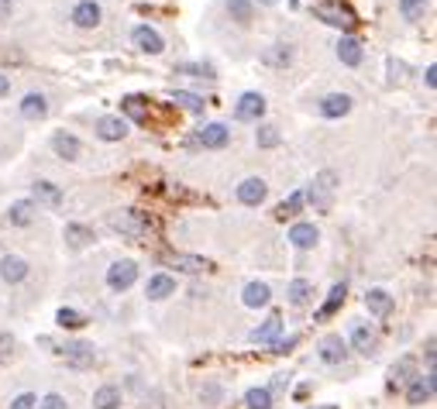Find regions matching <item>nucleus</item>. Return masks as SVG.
Instances as JSON below:
<instances>
[{"instance_id":"1","label":"nucleus","mask_w":437,"mask_h":409,"mask_svg":"<svg viewBox=\"0 0 437 409\" xmlns=\"http://www.w3.org/2000/svg\"><path fill=\"white\" fill-rule=\"evenodd\" d=\"M434 389H437L434 371H427V375H413V378H410V385H406V403H410V406H423V403H431V399H434Z\"/></svg>"},{"instance_id":"2","label":"nucleus","mask_w":437,"mask_h":409,"mask_svg":"<svg viewBox=\"0 0 437 409\" xmlns=\"http://www.w3.org/2000/svg\"><path fill=\"white\" fill-rule=\"evenodd\" d=\"M314 18H320L324 24H334V28H355V14L338 4V0H331V4H317L314 7Z\"/></svg>"},{"instance_id":"3","label":"nucleus","mask_w":437,"mask_h":409,"mask_svg":"<svg viewBox=\"0 0 437 409\" xmlns=\"http://www.w3.org/2000/svg\"><path fill=\"white\" fill-rule=\"evenodd\" d=\"M135 279H138V265H135V262H114V265L107 269V286L114 292L131 289Z\"/></svg>"},{"instance_id":"4","label":"nucleus","mask_w":437,"mask_h":409,"mask_svg":"<svg viewBox=\"0 0 437 409\" xmlns=\"http://www.w3.org/2000/svg\"><path fill=\"white\" fill-rule=\"evenodd\" d=\"M110 227L118 234H128V237H141V234L148 231V220H145V214H138V210H124V214L110 217Z\"/></svg>"},{"instance_id":"5","label":"nucleus","mask_w":437,"mask_h":409,"mask_svg":"<svg viewBox=\"0 0 437 409\" xmlns=\"http://www.w3.org/2000/svg\"><path fill=\"white\" fill-rule=\"evenodd\" d=\"M193 141L203 145V148H224V145L231 141V131H227L224 124H203L197 135H193Z\"/></svg>"},{"instance_id":"6","label":"nucleus","mask_w":437,"mask_h":409,"mask_svg":"<svg viewBox=\"0 0 437 409\" xmlns=\"http://www.w3.org/2000/svg\"><path fill=\"white\" fill-rule=\"evenodd\" d=\"M131 38H135V45H138L141 52H148V56H159L162 48H165L162 35L155 31V28H148V24H138V28L131 31Z\"/></svg>"},{"instance_id":"7","label":"nucleus","mask_w":437,"mask_h":409,"mask_svg":"<svg viewBox=\"0 0 437 409\" xmlns=\"http://www.w3.org/2000/svg\"><path fill=\"white\" fill-rule=\"evenodd\" d=\"M344 358H348V348H344L341 333H327V337L320 341V361H324V365H341Z\"/></svg>"},{"instance_id":"8","label":"nucleus","mask_w":437,"mask_h":409,"mask_svg":"<svg viewBox=\"0 0 437 409\" xmlns=\"http://www.w3.org/2000/svg\"><path fill=\"white\" fill-rule=\"evenodd\" d=\"M334 182H338L334 172H320L317 179H314V186H310V203H314V207H327V203H331V193H334Z\"/></svg>"},{"instance_id":"9","label":"nucleus","mask_w":437,"mask_h":409,"mask_svg":"<svg viewBox=\"0 0 437 409\" xmlns=\"http://www.w3.org/2000/svg\"><path fill=\"white\" fill-rule=\"evenodd\" d=\"M93 344L90 341H73V344H66V361L73 365V368H90L93 365Z\"/></svg>"},{"instance_id":"10","label":"nucleus","mask_w":437,"mask_h":409,"mask_svg":"<svg viewBox=\"0 0 437 409\" xmlns=\"http://www.w3.org/2000/svg\"><path fill=\"white\" fill-rule=\"evenodd\" d=\"M262 114H265L262 93H245V97L238 100V107H235V117H238V120H259Z\"/></svg>"},{"instance_id":"11","label":"nucleus","mask_w":437,"mask_h":409,"mask_svg":"<svg viewBox=\"0 0 437 409\" xmlns=\"http://www.w3.org/2000/svg\"><path fill=\"white\" fill-rule=\"evenodd\" d=\"M265 193H269V190H265L262 179H245V182L238 186V200L245 203V207H259L262 200H265Z\"/></svg>"},{"instance_id":"12","label":"nucleus","mask_w":437,"mask_h":409,"mask_svg":"<svg viewBox=\"0 0 437 409\" xmlns=\"http://www.w3.org/2000/svg\"><path fill=\"white\" fill-rule=\"evenodd\" d=\"M289 241L297 244L299 252H307V248H314L320 241V231L314 224H293V227H289Z\"/></svg>"},{"instance_id":"13","label":"nucleus","mask_w":437,"mask_h":409,"mask_svg":"<svg viewBox=\"0 0 437 409\" xmlns=\"http://www.w3.org/2000/svg\"><path fill=\"white\" fill-rule=\"evenodd\" d=\"M351 110V97L348 93H327L320 100V114L324 117H344Z\"/></svg>"},{"instance_id":"14","label":"nucleus","mask_w":437,"mask_h":409,"mask_svg":"<svg viewBox=\"0 0 437 409\" xmlns=\"http://www.w3.org/2000/svg\"><path fill=\"white\" fill-rule=\"evenodd\" d=\"M348 337H351L355 351H361V354H372V351H376V333L369 331L365 323H358V320L348 327Z\"/></svg>"},{"instance_id":"15","label":"nucleus","mask_w":437,"mask_h":409,"mask_svg":"<svg viewBox=\"0 0 437 409\" xmlns=\"http://www.w3.org/2000/svg\"><path fill=\"white\" fill-rule=\"evenodd\" d=\"M97 135L103 138V141H120V138L128 135V120H120V117H100Z\"/></svg>"},{"instance_id":"16","label":"nucleus","mask_w":437,"mask_h":409,"mask_svg":"<svg viewBox=\"0 0 437 409\" xmlns=\"http://www.w3.org/2000/svg\"><path fill=\"white\" fill-rule=\"evenodd\" d=\"M145 292H148V299H165V296H173V292H176V279H173V275H165V272L152 275V279H148V286H145Z\"/></svg>"},{"instance_id":"17","label":"nucleus","mask_w":437,"mask_h":409,"mask_svg":"<svg viewBox=\"0 0 437 409\" xmlns=\"http://www.w3.org/2000/svg\"><path fill=\"white\" fill-rule=\"evenodd\" d=\"M24 275H28V262H24V258L7 254V258L0 262V279H4V282H21Z\"/></svg>"},{"instance_id":"18","label":"nucleus","mask_w":437,"mask_h":409,"mask_svg":"<svg viewBox=\"0 0 437 409\" xmlns=\"http://www.w3.org/2000/svg\"><path fill=\"white\" fill-rule=\"evenodd\" d=\"M365 306H369L372 316H386V313L393 310V296L386 289H369L365 292Z\"/></svg>"},{"instance_id":"19","label":"nucleus","mask_w":437,"mask_h":409,"mask_svg":"<svg viewBox=\"0 0 437 409\" xmlns=\"http://www.w3.org/2000/svg\"><path fill=\"white\" fill-rule=\"evenodd\" d=\"M48 114V103L41 93H28V97L21 100V117L24 120H41V117Z\"/></svg>"},{"instance_id":"20","label":"nucleus","mask_w":437,"mask_h":409,"mask_svg":"<svg viewBox=\"0 0 437 409\" xmlns=\"http://www.w3.org/2000/svg\"><path fill=\"white\" fill-rule=\"evenodd\" d=\"M31 220H35V203H31V200H18V203H11V210H7V224L24 227V224H31Z\"/></svg>"},{"instance_id":"21","label":"nucleus","mask_w":437,"mask_h":409,"mask_svg":"<svg viewBox=\"0 0 437 409\" xmlns=\"http://www.w3.org/2000/svg\"><path fill=\"white\" fill-rule=\"evenodd\" d=\"M52 148H56V155L66 158V162L80 158V141H76L73 135H66V131H59V135L52 138Z\"/></svg>"},{"instance_id":"22","label":"nucleus","mask_w":437,"mask_h":409,"mask_svg":"<svg viewBox=\"0 0 437 409\" xmlns=\"http://www.w3.org/2000/svg\"><path fill=\"white\" fill-rule=\"evenodd\" d=\"M73 21H76L80 28H97L100 24V7L93 4V0H83V4H76V11H73Z\"/></svg>"},{"instance_id":"23","label":"nucleus","mask_w":437,"mask_h":409,"mask_svg":"<svg viewBox=\"0 0 437 409\" xmlns=\"http://www.w3.org/2000/svg\"><path fill=\"white\" fill-rule=\"evenodd\" d=\"M413 368H417V361L406 354V358H399L396 365H393V371H389V385L396 389V385H406L410 378H413Z\"/></svg>"},{"instance_id":"24","label":"nucleus","mask_w":437,"mask_h":409,"mask_svg":"<svg viewBox=\"0 0 437 409\" xmlns=\"http://www.w3.org/2000/svg\"><path fill=\"white\" fill-rule=\"evenodd\" d=\"M269 296H272V292H269V286H265V282H248L241 299H245V306L259 310V306H265V303H269Z\"/></svg>"},{"instance_id":"25","label":"nucleus","mask_w":437,"mask_h":409,"mask_svg":"<svg viewBox=\"0 0 437 409\" xmlns=\"http://www.w3.org/2000/svg\"><path fill=\"white\" fill-rule=\"evenodd\" d=\"M173 269H179V272H190V275H197V272H203L207 269V262L203 258H197V254H169L165 258Z\"/></svg>"},{"instance_id":"26","label":"nucleus","mask_w":437,"mask_h":409,"mask_svg":"<svg viewBox=\"0 0 437 409\" xmlns=\"http://www.w3.org/2000/svg\"><path fill=\"white\" fill-rule=\"evenodd\" d=\"M120 406V389L118 385H100L93 392V409H118Z\"/></svg>"},{"instance_id":"27","label":"nucleus","mask_w":437,"mask_h":409,"mask_svg":"<svg viewBox=\"0 0 437 409\" xmlns=\"http://www.w3.org/2000/svg\"><path fill=\"white\" fill-rule=\"evenodd\" d=\"M279 333H282V320H279V316H269L259 331L252 333V341H255V344H272Z\"/></svg>"},{"instance_id":"28","label":"nucleus","mask_w":437,"mask_h":409,"mask_svg":"<svg viewBox=\"0 0 437 409\" xmlns=\"http://www.w3.org/2000/svg\"><path fill=\"white\" fill-rule=\"evenodd\" d=\"M286 296H289V303H293V306H307V303H310V296H314V286H310L307 279H293Z\"/></svg>"},{"instance_id":"29","label":"nucleus","mask_w":437,"mask_h":409,"mask_svg":"<svg viewBox=\"0 0 437 409\" xmlns=\"http://www.w3.org/2000/svg\"><path fill=\"white\" fill-rule=\"evenodd\" d=\"M35 200L45 203V207H59L62 193H59V186H56V182H45V179H41V182H35Z\"/></svg>"},{"instance_id":"30","label":"nucleus","mask_w":437,"mask_h":409,"mask_svg":"<svg viewBox=\"0 0 437 409\" xmlns=\"http://www.w3.org/2000/svg\"><path fill=\"white\" fill-rule=\"evenodd\" d=\"M338 58L344 62V66H358V62H361V45H358V38H341L338 41Z\"/></svg>"},{"instance_id":"31","label":"nucleus","mask_w":437,"mask_h":409,"mask_svg":"<svg viewBox=\"0 0 437 409\" xmlns=\"http://www.w3.org/2000/svg\"><path fill=\"white\" fill-rule=\"evenodd\" d=\"M66 241H69V248H86L93 241V231L83 224H66Z\"/></svg>"},{"instance_id":"32","label":"nucleus","mask_w":437,"mask_h":409,"mask_svg":"<svg viewBox=\"0 0 437 409\" xmlns=\"http://www.w3.org/2000/svg\"><path fill=\"white\" fill-rule=\"evenodd\" d=\"M341 303H344V286H334L331 296H327V303L317 310V320H331V316L341 310Z\"/></svg>"},{"instance_id":"33","label":"nucleus","mask_w":437,"mask_h":409,"mask_svg":"<svg viewBox=\"0 0 437 409\" xmlns=\"http://www.w3.org/2000/svg\"><path fill=\"white\" fill-rule=\"evenodd\" d=\"M173 103H179V107H186L190 114H203V97H197V93H186V90H176L173 93Z\"/></svg>"},{"instance_id":"34","label":"nucleus","mask_w":437,"mask_h":409,"mask_svg":"<svg viewBox=\"0 0 437 409\" xmlns=\"http://www.w3.org/2000/svg\"><path fill=\"white\" fill-rule=\"evenodd\" d=\"M245 406L248 409H272V392L269 389H248L245 392Z\"/></svg>"},{"instance_id":"35","label":"nucleus","mask_w":437,"mask_h":409,"mask_svg":"<svg viewBox=\"0 0 437 409\" xmlns=\"http://www.w3.org/2000/svg\"><path fill=\"white\" fill-rule=\"evenodd\" d=\"M176 73L197 76V79H214V66H207V62H182V66H176Z\"/></svg>"},{"instance_id":"36","label":"nucleus","mask_w":437,"mask_h":409,"mask_svg":"<svg viewBox=\"0 0 437 409\" xmlns=\"http://www.w3.org/2000/svg\"><path fill=\"white\" fill-rule=\"evenodd\" d=\"M227 11H231V18L238 21V24H248V21H252V14H255L252 0H227Z\"/></svg>"},{"instance_id":"37","label":"nucleus","mask_w":437,"mask_h":409,"mask_svg":"<svg viewBox=\"0 0 437 409\" xmlns=\"http://www.w3.org/2000/svg\"><path fill=\"white\" fill-rule=\"evenodd\" d=\"M427 11V0H399V14L406 21H420Z\"/></svg>"},{"instance_id":"38","label":"nucleus","mask_w":437,"mask_h":409,"mask_svg":"<svg viewBox=\"0 0 437 409\" xmlns=\"http://www.w3.org/2000/svg\"><path fill=\"white\" fill-rule=\"evenodd\" d=\"M265 62L269 66H289V58H293V52H289V45H272L269 52H265Z\"/></svg>"},{"instance_id":"39","label":"nucleus","mask_w":437,"mask_h":409,"mask_svg":"<svg viewBox=\"0 0 437 409\" xmlns=\"http://www.w3.org/2000/svg\"><path fill=\"white\" fill-rule=\"evenodd\" d=\"M120 107H124V114L135 117V120H145V117H148V110H145V100H141V97H124V100H120Z\"/></svg>"},{"instance_id":"40","label":"nucleus","mask_w":437,"mask_h":409,"mask_svg":"<svg viewBox=\"0 0 437 409\" xmlns=\"http://www.w3.org/2000/svg\"><path fill=\"white\" fill-rule=\"evenodd\" d=\"M255 141H259V148H276V145H279V131H276V128H269V124H265V128H259V135H255Z\"/></svg>"},{"instance_id":"41","label":"nucleus","mask_w":437,"mask_h":409,"mask_svg":"<svg viewBox=\"0 0 437 409\" xmlns=\"http://www.w3.org/2000/svg\"><path fill=\"white\" fill-rule=\"evenodd\" d=\"M56 320H59L62 327H69V331H76V327H83V316H80L76 310H69V306H62Z\"/></svg>"},{"instance_id":"42","label":"nucleus","mask_w":437,"mask_h":409,"mask_svg":"<svg viewBox=\"0 0 437 409\" xmlns=\"http://www.w3.org/2000/svg\"><path fill=\"white\" fill-rule=\"evenodd\" d=\"M303 200H307V196H303V193H293V196H289V200H286V203H282V210H279V214H282V217H293V214H299V207H303Z\"/></svg>"},{"instance_id":"43","label":"nucleus","mask_w":437,"mask_h":409,"mask_svg":"<svg viewBox=\"0 0 437 409\" xmlns=\"http://www.w3.org/2000/svg\"><path fill=\"white\" fill-rule=\"evenodd\" d=\"M35 406H38V399H35L31 392H21L18 399L11 403V409H35Z\"/></svg>"},{"instance_id":"44","label":"nucleus","mask_w":437,"mask_h":409,"mask_svg":"<svg viewBox=\"0 0 437 409\" xmlns=\"http://www.w3.org/2000/svg\"><path fill=\"white\" fill-rule=\"evenodd\" d=\"M38 409H69V406H66V399H62V395L52 392V395H45V399L38 403Z\"/></svg>"},{"instance_id":"45","label":"nucleus","mask_w":437,"mask_h":409,"mask_svg":"<svg viewBox=\"0 0 437 409\" xmlns=\"http://www.w3.org/2000/svg\"><path fill=\"white\" fill-rule=\"evenodd\" d=\"M200 395H203V403H217V399H220V385H207Z\"/></svg>"},{"instance_id":"46","label":"nucleus","mask_w":437,"mask_h":409,"mask_svg":"<svg viewBox=\"0 0 437 409\" xmlns=\"http://www.w3.org/2000/svg\"><path fill=\"white\" fill-rule=\"evenodd\" d=\"M289 348H297V337H286V341H276V351H279V354H286Z\"/></svg>"},{"instance_id":"47","label":"nucleus","mask_w":437,"mask_h":409,"mask_svg":"<svg viewBox=\"0 0 437 409\" xmlns=\"http://www.w3.org/2000/svg\"><path fill=\"white\" fill-rule=\"evenodd\" d=\"M427 86H437V66H427Z\"/></svg>"},{"instance_id":"48","label":"nucleus","mask_w":437,"mask_h":409,"mask_svg":"<svg viewBox=\"0 0 437 409\" xmlns=\"http://www.w3.org/2000/svg\"><path fill=\"white\" fill-rule=\"evenodd\" d=\"M11 7H14V0H0V18H7V14H11Z\"/></svg>"},{"instance_id":"49","label":"nucleus","mask_w":437,"mask_h":409,"mask_svg":"<svg viewBox=\"0 0 437 409\" xmlns=\"http://www.w3.org/2000/svg\"><path fill=\"white\" fill-rule=\"evenodd\" d=\"M423 354H427V365H434V337L427 341V351H423Z\"/></svg>"},{"instance_id":"50","label":"nucleus","mask_w":437,"mask_h":409,"mask_svg":"<svg viewBox=\"0 0 437 409\" xmlns=\"http://www.w3.org/2000/svg\"><path fill=\"white\" fill-rule=\"evenodd\" d=\"M7 90H11V76H4V73H0V97H4Z\"/></svg>"}]
</instances>
